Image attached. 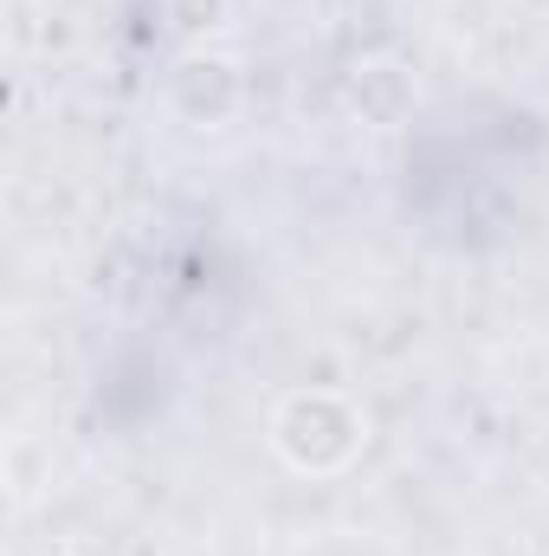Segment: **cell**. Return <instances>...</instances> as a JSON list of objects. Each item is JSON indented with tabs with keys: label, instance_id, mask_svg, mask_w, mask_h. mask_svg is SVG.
<instances>
[{
	"label": "cell",
	"instance_id": "2",
	"mask_svg": "<svg viewBox=\"0 0 549 556\" xmlns=\"http://www.w3.org/2000/svg\"><path fill=\"white\" fill-rule=\"evenodd\" d=\"M240 65L233 59H220V52H188L181 65H175V78H168V104L188 117V124H201V130H220L233 111H240Z\"/></svg>",
	"mask_w": 549,
	"mask_h": 556
},
{
	"label": "cell",
	"instance_id": "4",
	"mask_svg": "<svg viewBox=\"0 0 549 556\" xmlns=\"http://www.w3.org/2000/svg\"><path fill=\"white\" fill-rule=\"evenodd\" d=\"M233 20V0H168V26L181 39H207Z\"/></svg>",
	"mask_w": 549,
	"mask_h": 556
},
{
	"label": "cell",
	"instance_id": "3",
	"mask_svg": "<svg viewBox=\"0 0 549 556\" xmlns=\"http://www.w3.org/2000/svg\"><path fill=\"white\" fill-rule=\"evenodd\" d=\"M343 98L369 130H401L413 117V104H420V85H413V72L401 59H356Z\"/></svg>",
	"mask_w": 549,
	"mask_h": 556
},
{
	"label": "cell",
	"instance_id": "1",
	"mask_svg": "<svg viewBox=\"0 0 549 556\" xmlns=\"http://www.w3.org/2000/svg\"><path fill=\"white\" fill-rule=\"evenodd\" d=\"M272 446L291 472H343L362 453V415L330 389H297L272 408Z\"/></svg>",
	"mask_w": 549,
	"mask_h": 556
}]
</instances>
